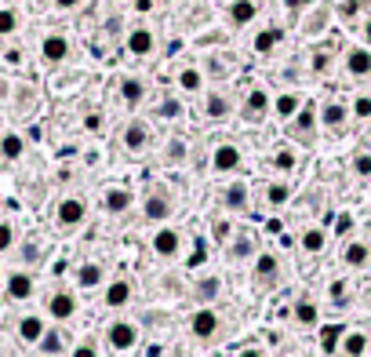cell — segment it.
I'll use <instances>...</instances> for the list:
<instances>
[{
    "label": "cell",
    "instance_id": "cell-1",
    "mask_svg": "<svg viewBox=\"0 0 371 357\" xmlns=\"http://www.w3.org/2000/svg\"><path fill=\"white\" fill-rule=\"evenodd\" d=\"M102 343L109 353H135L142 346V325L135 318H113V321H106L102 328Z\"/></svg>",
    "mask_w": 371,
    "mask_h": 357
},
{
    "label": "cell",
    "instance_id": "cell-2",
    "mask_svg": "<svg viewBox=\"0 0 371 357\" xmlns=\"http://www.w3.org/2000/svg\"><path fill=\"white\" fill-rule=\"evenodd\" d=\"M186 332H189L193 343L211 346L215 339H222L226 321H222V313H218L215 306H193V313L186 318Z\"/></svg>",
    "mask_w": 371,
    "mask_h": 357
},
{
    "label": "cell",
    "instance_id": "cell-3",
    "mask_svg": "<svg viewBox=\"0 0 371 357\" xmlns=\"http://www.w3.org/2000/svg\"><path fill=\"white\" fill-rule=\"evenodd\" d=\"M149 251H153V259H161V263H179L186 256V234L171 223H161L149 237Z\"/></svg>",
    "mask_w": 371,
    "mask_h": 357
},
{
    "label": "cell",
    "instance_id": "cell-4",
    "mask_svg": "<svg viewBox=\"0 0 371 357\" xmlns=\"http://www.w3.org/2000/svg\"><path fill=\"white\" fill-rule=\"evenodd\" d=\"M80 313V296H77V288H51L48 296H44V318H48L51 325H70L73 318Z\"/></svg>",
    "mask_w": 371,
    "mask_h": 357
},
{
    "label": "cell",
    "instance_id": "cell-5",
    "mask_svg": "<svg viewBox=\"0 0 371 357\" xmlns=\"http://www.w3.org/2000/svg\"><path fill=\"white\" fill-rule=\"evenodd\" d=\"M280 281H284L280 256L270 251V248H258V256L251 259V284H255V292H273Z\"/></svg>",
    "mask_w": 371,
    "mask_h": 357
},
{
    "label": "cell",
    "instance_id": "cell-6",
    "mask_svg": "<svg viewBox=\"0 0 371 357\" xmlns=\"http://www.w3.org/2000/svg\"><path fill=\"white\" fill-rule=\"evenodd\" d=\"M237 113L244 117L248 124H262L266 117H273V95H270V88H262V84H251V88L240 95Z\"/></svg>",
    "mask_w": 371,
    "mask_h": 357
},
{
    "label": "cell",
    "instance_id": "cell-7",
    "mask_svg": "<svg viewBox=\"0 0 371 357\" xmlns=\"http://www.w3.org/2000/svg\"><path fill=\"white\" fill-rule=\"evenodd\" d=\"M51 223H55V230H62V234L80 230V226L87 223V204H84V197H77V194L58 197L55 208H51Z\"/></svg>",
    "mask_w": 371,
    "mask_h": 357
},
{
    "label": "cell",
    "instance_id": "cell-8",
    "mask_svg": "<svg viewBox=\"0 0 371 357\" xmlns=\"http://www.w3.org/2000/svg\"><path fill=\"white\" fill-rule=\"evenodd\" d=\"M208 168L215 175H237L244 168V150L233 142V139H218L208 154Z\"/></svg>",
    "mask_w": 371,
    "mask_h": 357
},
{
    "label": "cell",
    "instance_id": "cell-9",
    "mask_svg": "<svg viewBox=\"0 0 371 357\" xmlns=\"http://www.w3.org/2000/svg\"><path fill=\"white\" fill-rule=\"evenodd\" d=\"M218 208L229 215V219H240L251 212V186L244 179H229L222 190H218Z\"/></svg>",
    "mask_w": 371,
    "mask_h": 357
},
{
    "label": "cell",
    "instance_id": "cell-10",
    "mask_svg": "<svg viewBox=\"0 0 371 357\" xmlns=\"http://www.w3.org/2000/svg\"><path fill=\"white\" fill-rule=\"evenodd\" d=\"M120 146H124V154H131V157L149 154L153 150V124L142 120V117H131L120 128Z\"/></svg>",
    "mask_w": 371,
    "mask_h": 357
},
{
    "label": "cell",
    "instance_id": "cell-11",
    "mask_svg": "<svg viewBox=\"0 0 371 357\" xmlns=\"http://www.w3.org/2000/svg\"><path fill=\"white\" fill-rule=\"evenodd\" d=\"M233 113H237L233 92H226V88H204V95H201V117L204 120L218 124V120H229Z\"/></svg>",
    "mask_w": 371,
    "mask_h": 357
},
{
    "label": "cell",
    "instance_id": "cell-12",
    "mask_svg": "<svg viewBox=\"0 0 371 357\" xmlns=\"http://www.w3.org/2000/svg\"><path fill=\"white\" fill-rule=\"evenodd\" d=\"M142 219L146 223H171L175 219V197L164 190V186H153V190H146L142 197Z\"/></svg>",
    "mask_w": 371,
    "mask_h": 357
},
{
    "label": "cell",
    "instance_id": "cell-13",
    "mask_svg": "<svg viewBox=\"0 0 371 357\" xmlns=\"http://www.w3.org/2000/svg\"><path fill=\"white\" fill-rule=\"evenodd\" d=\"M131 303H135V281L124 277V274L106 277V284H102V306L120 313V310H127Z\"/></svg>",
    "mask_w": 371,
    "mask_h": 357
},
{
    "label": "cell",
    "instance_id": "cell-14",
    "mask_svg": "<svg viewBox=\"0 0 371 357\" xmlns=\"http://www.w3.org/2000/svg\"><path fill=\"white\" fill-rule=\"evenodd\" d=\"M317 120H320V128L327 132V135H342L346 128H349V102H342V99H324L320 106H317Z\"/></svg>",
    "mask_w": 371,
    "mask_h": 357
},
{
    "label": "cell",
    "instance_id": "cell-15",
    "mask_svg": "<svg viewBox=\"0 0 371 357\" xmlns=\"http://www.w3.org/2000/svg\"><path fill=\"white\" fill-rule=\"evenodd\" d=\"M317 132H320V120H317V102H310L306 99L302 102V110L288 120V135L295 139V142H302V146H310L313 139H317Z\"/></svg>",
    "mask_w": 371,
    "mask_h": 357
},
{
    "label": "cell",
    "instance_id": "cell-16",
    "mask_svg": "<svg viewBox=\"0 0 371 357\" xmlns=\"http://www.w3.org/2000/svg\"><path fill=\"white\" fill-rule=\"evenodd\" d=\"M0 288H4V299L8 303H30L33 292H37V277H33V270L18 266V270H8Z\"/></svg>",
    "mask_w": 371,
    "mask_h": 357
},
{
    "label": "cell",
    "instance_id": "cell-17",
    "mask_svg": "<svg viewBox=\"0 0 371 357\" xmlns=\"http://www.w3.org/2000/svg\"><path fill=\"white\" fill-rule=\"evenodd\" d=\"M124 51L131 58H153L157 55V30H153L149 23H135L124 37Z\"/></svg>",
    "mask_w": 371,
    "mask_h": 357
},
{
    "label": "cell",
    "instance_id": "cell-18",
    "mask_svg": "<svg viewBox=\"0 0 371 357\" xmlns=\"http://www.w3.org/2000/svg\"><path fill=\"white\" fill-rule=\"evenodd\" d=\"M70 55H73V44H70V37L65 33L51 30V33L40 37V62L44 66H65Z\"/></svg>",
    "mask_w": 371,
    "mask_h": 357
},
{
    "label": "cell",
    "instance_id": "cell-19",
    "mask_svg": "<svg viewBox=\"0 0 371 357\" xmlns=\"http://www.w3.org/2000/svg\"><path fill=\"white\" fill-rule=\"evenodd\" d=\"M222 292H226L222 274H196L193 284H189V299L196 306H215L218 299H222Z\"/></svg>",
    "mask_w": 371,
    "mask_h": 357
},
{
    "label": "cell",
    "instance_id": "cell-20",
    "mask_svg": "<svg viewBox=\"0 0 371 357\" xmlns=\"http://www.w3.org/2000/svg\"><path fill=\"white\" fill-rule=\"evenodd\" d=\"M342 73L349 80H371V48L364 44H349L342 51Z\"/></svg>",
    "mask_w": 371,
    "mask_h": 357
},
{
    "label": "cell",
    "instance_id": "cell-21",
    "mask_svg": "<svg viewBox=\"0 0 371 357\" xmlns=\"http://www.w3.org/2000/svg\"><path fill=\"white\" fill-rule=\"evenodd\" d=\"M117 99L124 102L127 110H139L142 102L149 99V84H146V77H139V73H124V77L117 80Z\"/></svg>",
    "mask_w": 371,
    "mask_h": 357
},
{
    "label": "cell",
    "instance_id": "cell-22",
    "mask_svg": "<svg viewBox=\"0 0 371 357\" xmlns=\"http://www.w3.org/2000/svg\"><path fill=\"white\" fill-rule=\"evenodd\" d=\"M48 318L44 313H22V318L15 321V339L22 343V346H33L37 350V343L44 339V332H48Z\"/></svg>",
    "mask_w": 371,
    "mask_h": 357
},
{
    "label": "cell",
    "instance_id": "cell-23",
    "mask_svg": "<svg viewBox=\"0 0 371 357\" xmlns=\"http://www.w3.org/2000/svg\"><path fill=\"white\" fill-rule=\"evenodd\" d=\"M73 284H77V292H102V284H106V266L99 263V259H84V263H77V270H73Z\"/></svg>",
    "mask_w": 371,
    "mask_h": 357
},
{
    "label": "cell",
    "instance_id": "cell-24",
    "mask_svg": "<svg viewBox=\"0 0 371 357\" xmlns=\"http://www.w3.org/2000/svg\"><path fill=\"white\" fill-rule=\"evenodd\" d=\"M291 321H295V328H302V332H317L324 321H320V303L313 299V296H298L295 303H291Z\"/></svg>",
    "mask_w": 371,
    "mask_h": 357
},
{
    "label": "cell",
    "instance_id": "cell-25",
    "mask_svg": "<svg viewBox=\"0 0 371 357\" xmlns=\"http://www.w3.org/2000/svg\"><path fill=\"white\" fill-rule=\"evenodd\" d=\"M367 350H371V335H367V328H360V325H346L342 343H339V353H335V357H367Z\"/></svg>",
    "mask_w": 371,
    "mask_h": 357
},
{
    "label": "cell",
    "instance_id": "cell-26",
    "mask_svg": "<svg viewBox=\"0 0 371 357\" xmlns=\"http://www.w3.org/2000/svg\"><path fill=\"white\" fill-rule=\"evenodd\" d=\"M295 197V186L291 179H270L262 186V208H270V212H280V208H288Z\"/></svg>",
    "mask_w": 371,
    "mask_h": 357
},
{
    "label": "cell",
    "instance_id": "cell-27",
    "mask_svg": "<svg viewBox=\"0 0 371 357\" xmlns=\"http://www.w3.org/2000/svg\"><path fill=\"white\" fill-rule=\"evenodd\" d=\"M175 88H179V95H186V99H201L204 88H208V73L201 66H182L179 73H175Z\"/></svg>",
    "mask_w": 371,
    "mask_h": 357
},
{
    "label": "cell",
    "instance_id": "cell-28",
    "mask_svg": "<svg viewBox=\"0 0 371 357\" xmlns=\"http://www.w3.org/2000/svg\"><path fill=\"white\" fill-rule=\"evenodd\" d=\"M135 204H139V197H135V190H131V186H109V190L102 194L106 215H127Z\"/></svg>",
    "mask_w": 371,
    "mask_h": 357
},
{
    "label": "cell",
    "instance_id": "cell-29",
    "mask_svg": "<svg viewBox=\"0 0 371 357\" xmlns=\"http://www.w3.org/2000/svg\"><path fill=\"white\" fill-rule=\"evenodd\" d=\"M327 241H332V234H327V226L310 223V226H306L302 234H298V251H302V256H310V259H317V256H324Z\"/></svg>",
    "mask_w": 371,
    "mask_h": 357
},
{
    "label": "cell",
    "instance_id": "cell-30",
    "mask_svg": "<svg viewBox=\"0 0 371 357\" xmlns=\"http://www.w3.org/2000/svg\"><path fill=\"white\" fill-rule=\"evenodd\" d=\"M258 256V244H255V237L248 234V230H237V234L226 241V259L229 263H251Z\"/></svg>",
    "mask_w": 371,
    "mask_h": 357
},
{
    "label": "cell",
    "instance_id": "cell-31",
    "mask_svg": "<svg viewBox=\"0 0 371 357\" xmlns=\"http://www.w3.org/2000/svg\"><path fill=\"white\" fill-rule=\"evenodd\" d=\"M37 350L44 357H65L70 353V332H65V325H48V332H44V339L37 343Z\"/></svg>",
    "mask_w": 371,
    "mask_h": 357
},
{
    "label": "cell",
    "instance_id": "cell-32",
    "mask_svg": "<svg viewBox=\"0 0 371 357\" xmlns=\"http://www.w3.org/2000/svg\"><path fill=\"white\" fill-rule=\"evenodd\" d=\"M342 266L346 270H367L371 266V244L367 241H360V237H349L346 244H342Z\"/></svg>",
    "mask_w": 371,
    "mask_h": 357
},
{
    "label": "cell",
    "instance_id": "cell-33",
    "mask_svg": "<svg viewBox=\"0 0 371 357\" xmlns=\"http://www.w3.org/2000/svg\"><path fill=\"white\" fill-rule=\"evenodd\" d=\"M284 44V30L280 26H262L255 37H251V51L258 55V58H270V55H277V48Z\"/></svg>",
    "mask_w": 371,
    "mask_h": 357
},
{
    "label": "cell",
    "instance_id": "cell-34",
    "mask_svg": "<svg viewBox=\"0 0 371 357\" xmlns=\"http://www.w3.org/2000/svg\"><path fill=\"white\" fill-rule=\"evenodd\" d=\"M270 168L280 175V179H291L295 172H298V150L291 142H284V146H277V150L270 154Z\"/></svg>",
    "mask_w": 371,
    "mask_h": 357
},
{
    "label": "cell",
    "instance_id": "cell-35",
    "mask_svg": "<svg viewBox=\"0 0 371 357\" xmlns=\"http://www.w3.org/2000/svg\"><path fill=\"white\" fill-rule=\"evenodd\" d=\"M258 18V0H229V8H226V23L233 30H244L251 26Z\"/></svg>",
    "mask_w": 371,
    "mask_h": 357
},
{
    "label": "cell",
    "instance_id": "cell-36",
    "mask_svg": "<svg viewBox=\"0 0 371 357\" xmlns=\"http://www.w3.org/2000/svg\"><path fill=\"white\" fill-rule=\"evenodd\" d=\"M302 102H306L302 92H277V95H273V117H277L280 124H288V120L302 110Z\"/></svg>",
    "mask_w": 371,
    "mask_h": 357
},
{
    "label": "cell",
    "instance_id": "cell-37",
    "mask_svg": "<svg viewBox=\"0 0 371 357\" xmlns=\"http://www.w3.org/2000/svg\"><path fill=\"white\" fill-rule=\"evenodd\" d=\"M26 157V135L22 132H0V161H8V164H15V161H22Z\"/></svg>",
    "mask_w": 371,
    "mask_h": 357
},
{
    "label": "cell",
    "instance_id": "cell-38",
    "mask_svg": "<svg viewBox=\"0 0 371 357\" xmlns=\"http://www.w3.org/2000/svg\"><path fill=\"white\" fill-rule=\"evenodd\" d=\"M153 117L157 120H182L186 117V106L179 95H161L157 102H153Z\"/></svg>",
    "mask_w": 371,
    "mask_h": 357
},
{
    "label": "cell",
    "instance_id": "cell-39",
    "mask_svg": "<svg viewBox=\"0 0 371 357\" xmlns=\"http://www.w3.org/2000/svg\"><path fill=\"white\" fill-rule=\"evenodd\" d=\"M342 332H346V325H320V332H317V339H320V357H335V353H339Z\"/></svg>",
    "mask_w": 371,
    "mask_h": 357
},
{
    "label": "cell",
    "instance_id": "cell-40",
    "mask_svg": "<svg viewBox=\"0 0 371 357\" xmlns=\"http://www.w3.org/2000/svg\"><path fill=\"white\" fill-rule=\"evenodd\" d=\"M186 157H189V142L182 135H171L168 146H164V161L168 164H186Z\"/></svg>",
    "mask_w": 371,
    "mask_h": 357
},
{
    "label": "cell",
    "instance_id": "cell-41",
    "mask_svg": "<svg viewBox=\"0 0 371 357\" xmlns=\"http://www.w3.org/2000/svg\"><path fill=\"white\" fill-rule=\"evenodd\" d=\"M349 117H353L357 124H367L371 120V92H360L349 99Z\"/></svg>",
    "mask_w": 371,
    "mask_h": 357
},
{
    "label": "cell",
    "instance_id": "cell-42",
    "mask_svg": "<svg viewBox=\"0 0 371 357\" xmlns=\"http://www.w3.org/2000/svg\"><path fill=\"white\" fill-rule=\"evenodd\" d=\"M349 172H353V179L367 182L371 179V150H357L353 157H349Z\"/></svg>",
    "mask_w": 371,
    "mask_h": 357
},
{
    "label": "cell",
    "instance_id": "cell-43",
    "mask_svg": "<svg viewBox=\"0 0 371 357\" xmlns=\"http://www.w3.org/2000/svg\"><path fill=\"white\" fill-rule=\"evenodd\" d=\"M18 11L15 8H8V4H0V40H11L15 33H18Z\"/></svg>",
    "mask_w": 371,
    "mask_h": 357
},
{
    "label": "cell",
    "instance_id": "cell-44",
    "mask_svg": "<svg viewBox=\"0 0 371 357\" xmlns=\"http://www.w3.org/2000/svg\"><path fill=\"white\" fill-rule=\"evenodd\" d=\"M332 62H335V51H332V48H313V55H310V70H313L317 77H324L327 70H332Z\"/></svg>",
    "mask_w": 371,
    "mask_h": 357
},
{
    "label": "cell",
    "instance_id": "cell-45",
    "mask_svg": "<svg viewBox=\"0 0 371 357\" xmlns=\"http://www.w3.org/2000/svg\"><path fill=\"white\" fill-rule=\"evenodd\" d=\"M353 226H357L353 212H339V215H335V223H332V230H327V234H335V237L349 241V234H353Z\"/></svg>",
    "mask_w": 371,
    "mask_h": 357
},
{
    "label": "cell",
    "instance_id": "cell-46",
    "mask_svg": "<svg viewBox=\"0 0 371 357\" xmlns=\"http://www.w3.org/2000/svg\"><path fill=\"white\" fill-rule=\"evenodd\" d=\"M349 296H353V292H349V281H332L327 284V303L332 306H349Z\"/></svg>",
    "mask_w": 371,
    "mask_h": 357
},
{
    "label": "cell",
    "instance_id": "cell-47",
    "mask_svg": "<svg viewBox=\"0 0 371 357\" xmlns=\"http://www.w3.org/2000/svg\"><path fill=\"white\" fill-rule=\"evenodd\" d=\"M18 244V230L11 219H0V256H8V251Z\"/></svg>",
    "mask_w": 371,
    "mask_h": 357
},
{
    "label": "cell",
    "instance_id": "cell-48",
    "mask_svg": "<svg viewBox=\"0 0 371 357\" xmlns=\"http://www.w3.org/2000/svg\"><path fill=\"white\" fill-rule=\"evenodd\" d=\"M65 357H102V346H99L95 339H77Z\"/></svg>",
    "mask_w": 371,
    "mask_h": 357
},
{
    "label": "cell",
    "instance_id": "cell-49",
    "mask_svg": "<svg viewBox=\"0 0 371 357\" xmlns=\"http://www.w3.org/2000/svg\"><path fill=\"white\" fill-rule=\"evenodd\" d=\"M211 234H215V241H218V244H226V241L237 234V226H233L229 219H215V223H211Z\"/></svg>",
    "mask_w": 371,
    "mask_h": 357
},
{
    "label": "cell",
    "instance_id": "cell-50",
    "mask_svg": "<svg viewBox=\"0 0 371 357\" xmlns=\"http://www.w3.org/2000/svg\"><path fill=\"white\" fill-rule=\"evenodd\" d=\"M233 357H270L266 346H258V343H244V346H237Z\"/></svg>",
    "mask_w": 371,
    "mask_h": 357
},
{
    "label": "cell",
    "instance_id": "cell-51",
    "mask_svg": "<svg viewBox=\"0 0 371 357\" xmlns=\"http://www.w3.org/2000/svg\"><path fill=\"white\" fill-rule=\"evenodd\" d=\"M204 259H208V244H204V241H196V248H193V256L186 259V266H189V270H196Z\"/></svg>",
    "mask_w": 371,
    "mask_h": 357
},
{
    "label": "cell",
    "instance_id": "cell-52",
    "mask_svg": "<svg viewBox=\"0 0 371 357\" xmlns=\"http://www.w3.org/2000/svg\"><path fill=\"white\" fill-rule=\"evenodd\" d=\"M22 259L33 266V263L40 259V241H26V244H22Z\"/></svg>",
    "mask_w": 371,
    "mask_h": 357
},
{
    "label": "cell",
    "instance_id": "cell-53",
    "mask_svg": "<svg viewBox=\"0 0 371 357\" xmlns=\"http://www.w3.org/2000/svg\"><path fill=\"white\" fill-rule=\"evenodd\" d=\"M131 8H135V15H153L157 11V0H131Z\"/></svg>",
    "mask_w": 371,
    "mask_h": 357
},
{
    "label": "cell",
    "instance_id": "cell-54",
    "mask_svg": "<svg viewBox=\"0 0 371 357\" xmlns=\"http://www.w3.org/2000/svg\"><path fill=\"white\" fill-rule=\"evenodd\" d=\"M84 128H87V132H102V113H99V110H92V113L84 117Z\"/></svg>",
    "mask_w": 371,
    "mask_h": 357
},
{
    "label": "cell",
    "instance_id": "cell-55",
    "mask_svg": "<svg viewBox=\"0 0 371 357\" xmlns=\"http://www.w3.org/2000/svg\"><path fill=\"white\" fill-rule=\"evenodd\" d=\"M80 4H84V0H51V8H55V11H77Z\"/></svg>",
    "mask_w": 371,
    "mask_h": 357
},
{
    "label": "cell",
    "instance_id": "cell-56",
    "mask_svg": "<svg viewBox=\"0 0 371 357\" xmlns=\"http://www.w3.org/2000/svg\"><path fill=\"white\" fill-rule=\"evenodd\" d=\"M313 4H317V0H284V8H288V11H306Z\"/></svg>",
    "mask_w": 371,
    "mask_h": 357
},
{
    "label": "cell",
    "instance_id": "cell-57",
    "mask_svg": "<svg viewBox=\"0 0 371 357\" xmlns=\"http://www.w3.org/2000/svg\"><path fill=\"white\" fill-rule=\"evenodd\" d=\"M360 40H364V48H371V15L360 23Z\"/></svg>",
    "mask_w": 371,
    "mask_h": 357
},
{
    "label": "cell",
    "instance_id": "cell-58",
    "mask_svg": "<svg viewBox=\"0 0 371 357\" xmlns=\"http://www.w3.org/2000/svg\"><path fill=\"white\" fill-rule=\"evenodd\" d=\"M8 95H11V80H8L4 73H0V106L8 102Z\"/></svg>",
    "mask_w": 371,
    "mask_h": 357
},
{
    "label": "cell",
    "instance_id": "cell-59",
    "mask_svg": "<svg viewBox=\"0 0 371 357\" xmlns=\"http://www.w3.org/2000/svg\"><path fill=\"white\" fill-rule=\"evenodd\" d=\"M4 274H8V270H4V266H0V284H4Z\"/></svg>",
    "mask_w": 371,
    "mask_h": 357
},
{
    "label": "cell",
    "instance_id": "cell-60",
    "mask_svg": "<svg viewBox=\"0 0 371 357\" xmlns=\"http://www.w3.org/2000/svg\"><path fill=\"white\" fill-rule=\"evenodd\" d=\"M306 357H320V353H306Z\"/></svg>",
    "mask_w": 371,
    "mask_h": 357
}]
</instances>
